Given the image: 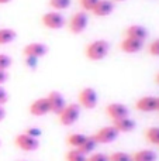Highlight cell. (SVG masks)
<instances>
[{
    "label": "cell",
    "instance_id": "obj_17",
    "mask_svg": "<svg viewBox=\"0 0 159 161\" xmlns=\"http://www.w3.org/2000/svg\"><path fill=\"white\" fill-rule=\"evenodd\" d=\"M132 161H156L158 156L154 150H148V148H144V150H138L135 153L131 154Z\"/></svg>",
    "mask_w": 159,
    "mask_h": 161
},
{
    "label": "cell",
    "instance_id": "obj_18",
    "mask_svg": "<svg viewBox=\"0 0 159 161\" xmlns=\"http://www.w3.org/2000/svg\"><path fill=\"white\" fill-rule=\"evenodd\" d=\"M96 146H97V142L95 140V137H93V136H87V137H86V140L83 142V144H82L80 147L78 148V150L80 151L82 154L87 156V154H92L93 151H95Z\"/></svg>",
    "mask_w": 159,
    "mask_h": 161
},
{
    "label": "cell",
    "instance_id": "obj_16",
    "mask_svg": "<svg viewBox=\"0 0 159 161\" xmlns=\"http://www.w3.org/2000/svg\"><path fill=\"white\" fill-rule=\"evenodd\" d=\"M113 126L117 129L118 133H131L135 129V122L130 117H124V119H118L113 122Z\"/></svg>",
    "mask_w": 159,
    "mask_h": 161
},
{
    "label": "cell",
    "instance_id": "obj_31",
    "mask_svg": "<svg viewBox=\"0 0 159 161\" xmlns=\"http://www.w3.org/2000/svg\"><path fill=\"white\" fill-rule=\"evenodd\" d=\"M25 64L28 65V68H37V58H28V57H25Z\"/></svg>",
    "mask_w": 159,
    "mask_h": 161
},
{
    "label": "cell",
    "instance_id": "obj_5",
    "mask_svg": "<svg viewBox=\"0 0 159 161\" xmlns=\"http://www.w3.org/2000/svg\"><path fill=\"white\" fill-rule=\"evenodd\" d=\"M97 93L93 88H83L78 95V105L85 109H95L97 106Z\"/></svg>",
    "mask_w": 159,
    "mask_h": 161
},
{
    "label": "cell",
    "instance_id": "obj_37",
    "mask_svg": "<svg viewBox=\"0 0 159 161\" xmlns=\"http://www.w3.org/2000/svg\"><path fill=\"white\" fill-rule=\"evenodd\" d=\"M111 2H124V0H111Z\"/></svg>",
    "mask_w": 159,
    "mask_h": 161
},
{
    "label": "cell",
    "instance_id": "obj_14",
    "mask_svg": "<svg viewBox=\"0 0 159 161\" xmlns=\"http://www.w3.org/2000/svg\"><path fill=\"white\" fill-rule=\"evenodd\" d=\"M142 47H144V41H140V40L135 38H128V37H126L120 42V50L127 54H135L142 50Z\"/></svg>",
    "mask_w": 159,
    "mask_h": 161
},
{
    "label": "cell",
    "instance_id": "obj_7",
    "mask_svg": "<svg viewBox=\"0 0 159 161\" xmlns=\"http://www.w3.org/2000/svg\"><path fill=\"white\" fill-rule=\"evenodd\" d=\"M41 23L44 27L51 30H58L65 25V17L58 11H48L41 17Z\"/></svg>",
    "mask_w": 159,
    "mask_h": 161
},
{
    "label": "cell",
    "instance_id": "obj_26",
    "mask_svg": "<svg viewBox=\"0 0 159 161\" xmlns=\"http://www.w3.org/2000/svg\"><path fill=\"white\" fill-rule=\"evenodd\" d=\"M11 65V58L6 54H0V71H7Z\"/></svg>",
    "mask_w": 159,
    "mask_h": 161
},
{
    "label": "cell",
    "instance_id": "obj_1",
    "mask_svg": "<svg viewBox=\"0 0 159 161\" xmlns=\"http://www.w3.org/2000/svg\"><path fill=\"white\" fill-rule=\"evenodd\" d=\"M110 51V44L106 40H95V41L89 42L85 50L87 59L90 61H101L103 58H106L107 54Z\"/></svg>",
    "mask_w": 159,
    "mask_h": 161
},
{
    "label": "cell",
    "instance_id": "obj_34",
    "mask_svg": "<svg viewBox=\"0 0 159 161\" xmlns=\"http://www.w3.org/2000/svg\"><path fill=\"white\" fill-rule=\"evenodd\" d=\"M11 0H0V4H7V3H10Z\"/></svg>",
    "mask_w": 159,
    "mask_h": 161
},
{
    "label": "cell",
    "instance_id": "obj_13",
    "mask_svg": "<svg viewBox=\"0 0 159 161\" xmlns=\"http://www.w3.org/2000/svg\"><path fill=\"white\" fill-rule=\"evenodd\" d=\"M124 36L128 37V38H135V40H140V41H145L148 38V30L142 25H138V24H132L128 25V27L124 30Z\"/></svg>",
    "mask_w": 159,
    "mask_h": 161
},
{
    "label": "cell",
    "instance_id": "obj_10",
    "mask_svg": "<svg viewBox=\"0 0 159 161\" xmlns=\"http://www.w3.org/2000/svg\"><path fill=\"white\" fill-rule=\"evenodd\" d=\"M106 113H107V116L114 122V120L128 117V109H127V106L123 105V103H110L106 108Z\"/></svg>",
    "mask_w": 159,
    "mask_h": 161
},
{
    "label": "cell",
    "instance_id": "obj_12",
    "mask_svg": "<svg viewBox=\"0 0 159 161\" xmlns=\"http://www.w3.org/2000/svg\"><path fill=\"white\" fill-rule=\"evenodd\" d=\"M135 109L144 113L156 112V97L155 96H142L135 102Z\"/></svg>",
    "mask_w": 159,
    "mask_h": 161
},
{
    "label": "cell",
    "instance_id": "obj_11",
    "mask_svg": "<svg viewBox=\"0 0 159 161\" xmlns=\"http://www.w3.org/2000/svg\"><path fill=\"white\" fill-rule=\"evenodd\" d=\"M30 113L33 116H45L47 113H51L49 109V103H48L47 97H39V99L34 100L33 103L30 105Z\"/></svg>",
    "mask_w": 159,
    "mask_h": 161
},
{
    "label": "cell",
    "instance_id": "obj_29",
    "mask_svg": "<svg viewBox=\"0 0 159 161\" xmlns=\"http://www.w3.org/2000/svg\"><path fill=\"white\" fill-rule=\"evenodd\" d=\"M24 133H27L28 136H31V137H35V139H38V137L41 136V130H39L38 127H28Z\"/></svg>",
    "mask_w": 159,
    "mask_h": 161
},
{
    "label": "cell",
    "instance_id": "obj_33",
    "mask_svg": "<svg viewBox=\"0 0 159 161\" xmlns=\"http://www.w3.org/2000/svg\"><path fill=\"white\" fill-rule=\"evenodd\" d=\"M4 117H6V110H4V108H3V106H0V122H2Z\"/></svg>",
    "mask_w": 159,
    "mask_h": 161
},
{
    "label": "cell",
    "instance_id": "obj_3",
    "mask_svg": "<svg viewBox=\"0 0 159 161\" xmlns=\"http://www.w3.org/2000/svg\"><path fill=\"white\" fill-rule=\"evenodd\" d=\"M87 24H89V17H87L86 11H76L68 21V28L72 34H80L86 30Z\"/></svg>",
    "mask_w": 159,
    "mask_h": 161
},
{
    "label": "cell",
    "instance_id": "obj_8",
    "mask_svg": "<svg viewBox=\"0 0 159 161\" xmlns=\"http://www.w3.org/2000/svg\"><path fill=\"white\" fill-rule=\"evenodd\" d=\"M48 53V48L42 42H30L23 48V55L28 58H41Z\"/></svg>",
    "mask_w": 159,
    "mask_h": 161
},
{
    "label": "cell",
    "instance_id": "obj_20",
    "mask_svg": "<svg viewBox=\"0 0 159 161\" xmlns=\"http://www.w3.org/2000/svg\"><path fill=\"white\" fill-rule=\"evenodd\" d=\"M16 31L13 28H0V45L10 44L16 40Z\"/></svg>",
    "mask_w": 159,
    "mask_h": 161
},
{
    "label": "cell",
    "instance_id": "obj_22",
    "mask_svg": "<svg viewBox=\"0 0 159 161\" xmlns=\"http://www.w3.org/2000/svg\"><path fill=\"white\" fill-rule=\"evenodd\" d=\"M65 160L66 161H87V156L82 154L78 148H70L66 153V156H65Z\"/></svg>",
    "mask_w": 159,
    "mask_h": 161
},
{
    "label": "cell",
    "instance_id": "obj_25",
    "mask_svg": "<svg viewBox=\"0 0 159 161\" xmlns=\"http://www.w3.org/2000/svg\"><path fill=\"white\" fill-rule=\"evenodd\" d=\"M97 3L99 0H79V4L83 8V11H92Z\"/></svg>",
    "mask_w": 159,
    "mask_h": 161
},
{
    "label": "cell",
    "instance_id": "obj_2",
    "mask_svg": "<svg viewBox=\"0 0 159 161\" xmlns=\"http://www.w3.org/2000/svg\"><path fill=\"white\" fill-rule=\"evenodd\" d=\"M80 117V106L78 103H69L64 108V110L58 114L59 123L62 126H72Z\"/></svg>",
    "mask_w": 159,
    "mask_h": 161
},
{
    "label": "cell",
    "instance_id": "obj_23",
    "mask_svg": "<svg viewBox=\"0 0 159 161\" xmlns=\"http://www.w3.org/2000/svg\"><path fill=\"white\" fill-rule=\"evenodd\" d=\"M70 0H49L48 4L54 8V10H65L70 6Z\"/></svg>",
    "mask_w": 159,
    "mask_h": 161
},
{
    "label": "cell",
    "instance_id": "obj_28",
    "mask_svg": "<svg viewBox=\"0 0 159 161\" xmlns=\"http://www.w3.org/2000/svg\"><path fill=\"white\" fill-rule=\"evenodd\" d=\"M87 161H109V156L103 153H92L87 157Z\"/></svg>",
    "mask_w": 159,
    "mask_h": 161
},
{
    "label": "cell",
    "instance_id": "obj_19",
    "mask_svg": "<svg viewBox=\"0 0 159 161\" xmlns=\"http://www.w3.org/2000/svg\"><path fill=\"white\" fill-rule=\"evenodd\" d=\"M86 137L87 136L80 134V133H72L66 137V143H68V146H70L72 148H79L83 144L85 140H86Z\"/></svg>",
    "mask_w": 159,
    "mask_h": 161
},
{
    "label": "cell",
    "instance_id": "obj_30",
    "mask_svg": "<svg viewBox=\"0 0 159 161\" xmlns=\"http://www.w3.org/2000/svg\"><path fill=\"white\" fill-rule=\"evenodd\" d=\"M7 100H8V95H7V92H6V89L3 88L2 85H0V106L6 105V103H7Z\"/></svg>",
    "mask_w": 159,
    "mask_h": 161
},
{
    "label": "cell",
    "instance_id": "obj_24",
    "mask_svg": "<svg viewBox=\"0 0 159 161\" xmlns=\"http://www.w3.org/2000/svg\"><path fill=\"white\" fill-rule=\"evenodd\" d=\"M109 161H132L131 154L124 153V151H115V153L110 154Z\"/></svg>",
    "mask_w": 159,
    "mask_h": 161
},
{
    "label": "cell",
    "instance_id": "obj_4",
    "mask_svg": "<svg viewBox=\"0 0 159 161\" xmlns=\"http://www.w3.org/2000/svg\"><path fill=\"white\" fill-rule=\"evenodd\" d=\"M118 134L120 133L117 131V129L111 125V126H104V127L99 129V130L93 134V137H95V140L97 142V144H110V143L117 140Z\"/></svg>",
    "mask_w": 159,
    "mask_h": 161
},
{
    "label": "cell",
    "instance_id": "obj_9",
    "mask_svg": "<svg viewBox=\"0 0 159 161\" xmlns=\"http://www.w3.org/2000/svg\"><path fill=\"white\" fill-rule=\"evenodd\" d=\"M48 99V103H49V109H51V113H55V114H59L64 108L66 106V102H65V97L62 96V93L56 91H52L49 92V95L47 96Z\"/></svg>",
    "mask_w": 159,
    "mask_h": 161
},
{
    "label": "cell",
    "instance_id": "obj_27",
    "mask_svg": "<svg viewBox=\"0 0 159 161\" xmlns=\"http://www.w3.org/2000/svg\"><path fill=\"white\" fill-rule=\"evenodd\" d=\"M148 53L152 57H159V38L154 40L151 44L148 45Z\"/></svg>",
    "mask_w": 159,
    "mask_h": 161
},
{
    "label": "cell",
    "instance_id": "obj_35",
    "mask_svg": "<svg viewBox=\"0 0 159 161\" xmlns=\"http://www.w3.org/2000/svg\"><path fill=\"white\" fill-rule=\"evenodd\" d=\"M155 82H156L158 85H159V72L156 74V76H155Z\"/></svg>",
    "mask_w": 159,
    "mask_h": 161
},
{
    "label": "cell",
    "instance_id": "obj_32",
    "mask_svg": "<svg viewBox=\"0 0 159 161\" xmlns=\"http://www.w3.org/2000/svg\"><path fill=\"white\" fill-rule=\"evenodd\" d=\"M7 78H8L7 72H6V71H0V85H3V83L7 80Z\"/></svg>",
    "mask_w": 159,
    "mask_h": 161
},
{
    "label": "cell",
    "instance_id": "obj_21",
    "mask_svg": "<svg viewBox=\"0 0 159 161\" xmlns=\"http://www.w3.org/2000/svg\"><path fill=\"white\" fill-rule=\"evenodd\" d=\"M145 139L154 146H159V127H149L145 131Z\"/></svg>",
    "mask_w": 159,
    "mask_h": 161
},
{
    "label": "cell",
    "instance_id": "obj_36",
    "mask_svg": "<svg viewBox=\"0 0 159 161\" xmlns=\"http://www.w3.org/2000/svg\"><path fill=\"white\" fill-rule=\"evenodd\" d=\"M156 112H159V97H156Z\"/></svg>",
    "mask_w": 159,
    "mask_h": 161
},
{
    "label": "cell",
    "instance_id": "obj_15",
    "mask_svg": "<svg viewBox=\"0 0 159 161\" xmlns=\"http://www.w3.org/2000/svg\"><path fill=\"white\" fill-rule=\"evenodd\" d=\"M114 11V3L111 0H99V3L92 10V14L96 17H106Z\"/></svg>",
    "mask_w": 159,
    "mask_h": 161
},
{
    "label": "cell",
    "instance_id": "obj_6",
    "mask_svg": "<svg viewBox=\"0 0 159 161\" xmlns=\"http://www.w3.org/2000/svg\"><path fill=\"white\" fill-rule=\"evenodd\" d=\"M14 144H16L17 147L20 148V150L27 151V153H30V151H35L37 148L39 147L38 139L28 136L27 133H20V134H17V136H16V140H14Z\"/></svg>",
    "mask_w": 159,
    "mask_h": 161
}]
</instances>
